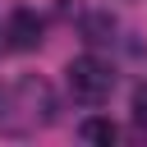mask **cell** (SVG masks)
Instances as JSON below:
<instances>
[{"instance_id": "2", "label": "cell", "mask_w": 147, "mask_h": 147, "mask_svg": "<svg viewBox=\"0 0 147 147\" xmlns=\"http://www.w3.org/2000/svg\"><path fill=\"white\" fill-rule=\"evenodd\" d=\"M64 78H69L74 101H83V106H101V101L110 96V87H115V69H110L106 60H96V55H78V60H69Z\"/></svg>"}, {"instance_id": "3", "label": "cell", "mask_w": 147, "mask_h": 147, "mask_svg": "<svg viewBox=\"0 0 147 147\" xmlns=\"http://www.w3.org/2000/svg\"><path fill=\"white\" fill-rule=\"evenodd\" d=\"M9 46L14 51H37L41 46V18L32 14V9H14V18H9Z\"/></svg>"}, {"instance_id": "5", "label": "cell", "mask_w": 147, "mask_h": 147, "mask_svg": "<svg viewBox=\"0 0 147 147\" xmlns=\"http://www.w3.org/2000/svg\"><path fill=\"white\" fill-rule=\"evenodd\" d=\"M110 32H115V18L110 14H87L83 18V37L87 41H110Z\"/></svg>"}, {"instance_id": "1", "label": "cell", "mask_w": 147, "mask_h": 147, "mask_svg": "<svg viewBox=\"0 0 147 147\" xmlns=\"http://www.w3.org/2000/svg\"><path fill=\"white\" fill-rule=\"evenodd\" d=\"M55 119V96L41 78H18L0 92V133H32Z\"/></svg>"}, {"instance_id": "6", "label": "cell", "mask_w": 147, "mask_h": 147, "mask_svg": "<svg viewBox=\"0 0 147 147\" xmlns=\"http://www.w3.org/2000/svg\"><path fill=\"white\" fill-rule=\"evenodd\" d=\"M133 124H138V129H147V83H138V87H133Z\"/></svg>"}, {"instance_id": "4", "label": "cell", "mask_w": 147, "mask_h": 147, "mask_svg": "<svg viewBox=\"0 0 147 147\" xmlns=\"http://www.w3.org/2000/svg\"><path fill=\"white\" fill-rule=\"evenodd\" d=\"M78 133H83L87 142H101V147H110V142L119 138V129H115V119H101V115H92V119H83V124H78Z\"/></svg>"}]
</instances>
